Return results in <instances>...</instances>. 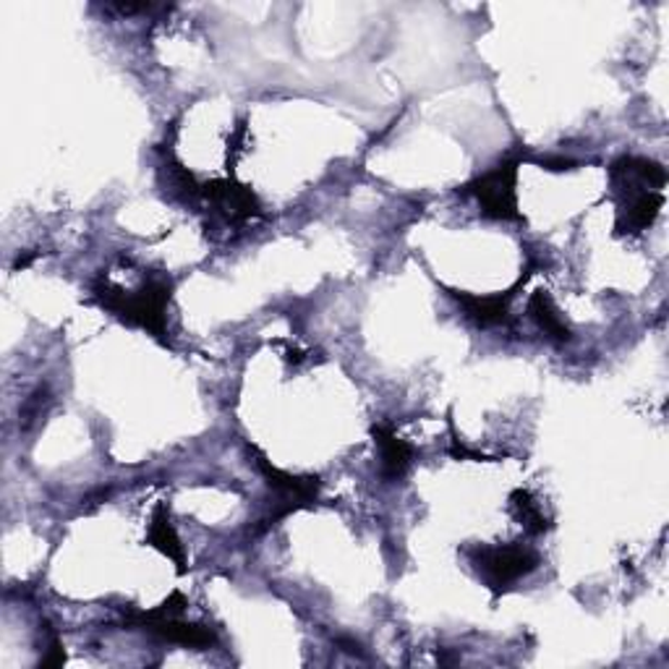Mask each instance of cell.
Wrapping results in <instances>:
<instances>
[{
	"label": "cell",
	"mask_w": 669,
	"mask_h": 669,
	"mask_svg": "<svg viewBox=\"0 0 669 669\" xmlns=\"http://www.w3.org/2000/svg\"><path fill=\"white\" fill-rule=\"evenodd\" d=\"M171 295L173 280L165 278V275L144 280L137 291H124V288L113 286L105 278L92 282L94 304L111 312L124 325L139 327V330L152 335L163 345H171V338H167V304H171Z\"/></svg>",
	"instance_id": "cell-1"
},
{
	"label": "cell",
	"mask_w": 669,
	"mask_h": 669,
	"mask_svg": "<svg viewBox=\"0 0 669 669\" xmlns=\"http://www.w3.org/2000/svg\"><path fill=\"white\" fill-rule=\"evenodd\" d=\"M247 450H249L251 458H254L256 471L262 474V479H265L269 492H273V500H269L267 513L260 520H256V526L251 529L254 537H262V533L275 529L280 520L293 516V513L308 510V507L317 505L319 492H321V479L317 474L282 471V468L273 466V463L267 460V455L262 453L260 447L247 445Z\"/></svg>",
	"instance_id": "cell-2"
},
{
	"label": "cell",
	"mask_w": 669,
	"mask_h": 669,
	"mask_svg": "<svg viewBox=\"0 0 669 669\" xmlns=\"http://www.w3.org/2000/svg\"><path fill=\"white\" fill-rule=\"evenodd\" d=\"M466 555L494 596L510 591L542 565L539 552L523 544H476Z\"/></svg>",
	"instance_id": "cell-3"
},
{
	"label": "cell",
	"mask_w": 669,
	"mask_h": 669,
	"mask_svg": "<svg viewBox=\"0 0 669 669\" xmlns=\"http://www.w3.org/2000/svg\"><path fill=\"white\" fill-rule=\"evenodd\" d=\"M518 165L520 160L510 157L502 160L492 167V171L481 173L479 178H474L471 184H466L460 189V194L474 197L479 202L481 215L489 220H502V223H520L523 215L518 210Z\"/></svg>",
	"instance_id": "cell-4"
},
{
	"label": "cell",
	"mask_w": 669,
	"mask_h": 669,
	"mask_svg": "<svg viewBox=\"0 0 669 669\" xmlns=\"http://www.w3.org/2000/svg\"><path fill=\"white\" fill-rule=\"evenodd\" d=\"M126 626L141 628L167 643H178V646L189 648H210L217 643V633L210 626L178 620V615H150L141 613V609H131L126 615Z\"/></svg>",
	"instance_id": "cell-5"
},
{
	"label": "cell",
	"mask_w": 669,
	"mask_h": 669,
	"mask_svg": "<svg viewBox=\"0 0 669 669\" xmlns=\"http://www.w3.org/2000/svg\"><path fill=\"white\" fill-rule=\"evenodd\" d=\"M202 199H207L210 207L223 212L228 220H251V217L262 215V202L249 186L238 184L233 176L225 181L204 184Z\"/></svg>",
	"instance_id": "cell-6"
},
{
	"label": "cell",
	"mask_w": 669,
	"mask_h": 669,
	"mask_svg": "<svg viewBox=\"0 0 669 669\" xmlns=\"http://www.w3.org/2000/svg\"><path fill=\"white\" fill-rule=\"evenodd\" d=\"M529 278H531V269H526L523 278H520L513 288H507L505 293L476 295V293H466V291H450V295L458 301L463 312H466V317L471 319L474 325L494 327V325H502V321L507 319L513 299H516V291L520 286H526V280H529Z\"/></svg>",
	"instance_id": "cell-7"
},
{
	"label": "cell",
	"mask_w": 669,
	"mask_h": 669,
	"mask_svg": "<svg viewBox=\"0 0 669 669\" xmlns=\"http://www.w3.org/2000/svg\"><path fill=\"white\" fill-rule=\"evenodd\" d=\"M371 437H375L379 450V474H382V479L388 484L403 481L405 474L411 471V463H414V447L403 437H397L388 421H377L371 427Z\"/></svg>",
	"instance_id": "cell-8"
},
{
	"label": "cell",
	"mask_w": 669,
	"mask_h": 669,
	"mask_svg": "<svg viewBox=\"0 0 669 669\" xmlns=\"http://www.w3.org/2000/svg\"><path fill=\"white\" fill-rule=\"evenodd\" d=\"M147 544L152 546V550H157L160 555L171 559V563H176L178 572H186V555H184V544L181 539H178L176 526H173L171 513H167V507L160 502L157 507L152 510L150 518V531H147Z\"/></svg>",
	"instance_id": "cell-9"
},
{
	"label": "cell",
	"mask_w": 669,
	"mask_h": 669,
	"mask_svg": "<svg viewBox=\"0 0 669 669\" xmlns=\"http://www.w3.org/2000/svg\"><path fill=\"white\" fill-rule=\"evenodd\" d=\"M526 312H529L533 325H537L550 340H555L559 345L570 343L572 340L570 327L565 325L563 314H559L557 304L546 291H533L529 304H526Z\"/></svg>",
	"instance_id": "cell-10"
},
{
	"label": "cell",
	"mask_w": 669,
	"mask_h": 669,
	"mask_svg": "<svg viewBox=\"0 0 669 669\" xmlns=\"http://www.w3.org/2000/svg\"><path fill=\"white\" fill-rule=\"evenodd\" d=\"M510 510L518 518V523L523 526L531 537H542V533L552 531V520L544 516L542 505L533 497L529 489H513L510 492Z\"/></svg>",
	"instance_id": "cell-11"
},
{
	"label": "cell",
	"mask_w": 669,
	"mask_h": 669,
	"mask_svg": "<svg viewBox=\"0 0 669 669\" xmlns=\"http://www.w3.org/2000/svg\"><path fill=\"white\" fill-rule=\"evenodd\" d=\"M450 437H453V442H450V455H453V458H458V460H494V458H489V455H484V453H476V450L463 445V440L458 437V432H455L453 421H450Z\"/></svg>",
	"instance_id": "cell-12"
},
{
	"label": "cell",
	"mask_w": 669,
	"mask_h": 669,
	"mask_svg": "<svg viewBox=\"0 0 669 669\" xmlns=\"http://www.w3.org/2000/svg\"><path fill=\"white\" fill-rule=\"evenodd\" d=\"M63 661H66V652H63V643H61V639H58V635H53V639H50L48 654L42 656L40 667H61Z\"/></svg>",
	"instance_id": "cell-13"
},
{
	"label": "cell",
	"mask_w": 669,
	"mask_h": 669,
	"mask_svg": "<svg viewBox=\"0 0 669 669\" xmlns=\"http://www.w3.org/2000/svg\"><path fill=\"white\" fill-rule=\"evenodd\" d=\"M48 401V397H45V390H37L35 395L29 397V403L24 405V411H22V416H24V424H29V421H35L37 416H40V411H42V403Z\"/></svg>",
	"instance_id": "cell-14"
},
{
	"label": "cell",
	"mask_w": 669,
	"mask_h": 669,
	"mask_svg": "<svg viewBox=\"0 0 669 669\" xmlns=\"http://www.w3.org/2000/svg\"><path fill=\"white\" fill-rule=\"evenodd\" d=\"M539 165H542L544 171H555V173L572 171V167H576V163L568 157H544V160H539Z\"/></svg>",
	"instance_id": "cell-15"
},
{
	"label": "cell",
	"mask_w": 669,
	"mask_h": 669,
	"mask_svg": "<svg viewBox=\"0 0 669 669\" xmlns=\"http://www.w3.org/2000/svg\"><path fill=\"white\" fill-rule=\"evenodd\" d=\"M335 643H338V646H343V652H349V654H358V656L364 654L362 646H358V643L351 641V639H335Z\"/></svg>",
	"instance_id": "cell-16"
},
{
	"label": "cell",
	"mask_w": 669,
	"mask_h": 669,
	"mask_svg": "<svg viewBox=\"0 0 669 669\" xmlns=\"http://www.w3.org/2000/svg\"><path fill=\"white\" fill-rule=\"evenodd\" d=\"M31 262H35V254H24V256H18V260L14 262V269H18V267H29Z\"/></svg>",
	"instance_id": "cell-17"
}]
</instances>
